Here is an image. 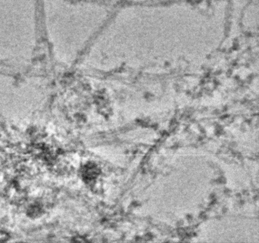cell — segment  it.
<instances>
[{"label": "cell", "instance_id": "6da1fadb", "mask_svg": "<svg viewBox=\"0 0 259 243\" xmlns=\"http://www.w3.org/2000/svg\"><path fill=\"white\" fill-rule=\"evenodd\" d=\"M47 36L62 63H72L86 52L90 24L86 0H44Z\"/></svg>", "mask_w": 259, "mask_h": 243}]
</instances>
